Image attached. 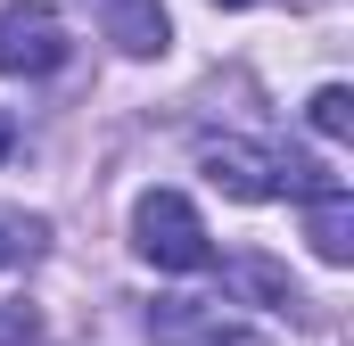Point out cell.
I'll return each mask as SVG.
<instances>
[{"instance_id":"6da1fadb","label":"cell","mask_w":354,"mask_h":346,"mask_svg":"<svg viewBox=\"0 0 354 346\" xmlns=\"http://www.w3.org/2000/svg\"><path fill=\"white\" fill-rule=\"evenodd\" d=\"M198 165L214 190H231V198H280V190H313V181H330L322 165H305V157H272L256 140H239V132H206L198 140Z\"/></svg>"},{"instance_id":"30bf717a","label":"cell","mask_w":354,"mask_h":346,"mask_svg":"<svg viewBox=\"0 0 354 346\" xmlns=\"http://www.w3.org/2000/svg\"><path fill=\"white\" fill-rule=\"evenodd\" d=\"M0 346H33V313H25V305L0 313Z\"/></svg>"},{"instance_id":"8992f818","label":"cell","mask_w":354,"mask_h":346,"mask_svg":"<svg viewBox=\"0 0 354 346\" xmlns=\"http://www.w3.org/2000/svg\"><path fill=\"white\" fill-rule=\"evenodd\" d=\"M107 42H115L124 58H157V50L174 42L165 0H107Z\"/></svg>"},{"instance_id":"7c38bea8","label":"cell","mask_w":354,"mask_h":346,"mask_svg":"<svg viewBox=\"0 0 354 346\" xmlns=\"http://www.w3.org/2000/svg\"><path fill=\"white\" fill-rule=\"evenodd\" d=\"M223 8H256V0H223Z\"/></svg>"},{"instance_id":"5b68a950","label":"cell","mask_w":354,"mask_h":346,"mask_svg":"<svg viewBox=\"0 0 354 346\" xmlns=\"http://www.w3.org/2000/svg\"><path fill=\"white\" fill-rule=\"evenodd\" d=\"M305 239L322 264H354V198L338 181H313L305 190Z\"/></svg>"},{"instance_id":"277c9868","label":"cell","mask_w":354,"mask_h":346,"mask_svg":"<svg viewBox=\"0 0 354 346\" xmlns=\"http://www.w3.org/2000/svg\"><path fill=\"white\" fill-rule=\"evenodd\" d=\"M149 330H157V346H272L264 330H248L239 313L198 305V297H165V305H149Z\"/></svg>"},{"instance_id":"9c48e42d","label":"cell","mask_w":354,"mask_h":346,"mask_svg":"<svg viewBox=\"0 0 354 346\" xmlns=\"http://www.w3.org/2000/svg\"><path fill=\"white\" fill-rule=\"evenodd\" d=\"M33 248H41V223H8L0 215V264H25Z\"/></svg>"},{"instance_id":"8fae6325","label":"cell","mask_w":354,"mask_h":346,"mask_svg":"<svg viewBox=\"0 0 354 346\" xmlns=\"http://www.w3.org/2000/svg\"><path fill=\"white\" fill-rule=\"evenodd\" d=\"M8 140H17V124H8V116H0V157H8Z\"/></svg>"},{"instance_id":"3957f363","label":"cell","mask_w":354,"mask_h":346,"mask_svg":"<svg viewBox=\"0 0 354 346\" xmlns=\"http://www.w3.org/2000/svg\"><path fill=\"white\" fill-rule=\"evenodd\" d=\"M66 58V17L50 0H8L0 8V75H50Z\"/></svg>"},{"instance_id":"7a4b0ae2","label":"cell","mask_w":354,"mask_h":346,"mask_svg":"<svg viewBox=\"0 0 354 346\" xmlns=\"http://www.w3.org/2000/svg\"><path fill=\"white\" fill-rule=\"evenodd\" d=\"M132 239H140V256L157 264V272H206L214 264V239H206V223H198V206L181 190H140Z\"/></svg>"},{"instance_id":"ba28073f","label":"cell","mask_w":354,"mask_h":346,"mask_svg":"<svg viewBox=\"0 0 354 346\" xmlns=\"http://www.w3.org/2000/svg\"><path fill=\"white\" fill-rule=\"evenodd\" d=\"M305 116H313V132H322V140H346V132H354V91H346V83H322Z\"/></svg>"},{"instance_id":"52a82bcc","label":"cell","mask_w":354,"mask_h":346,"mask_svg":"<svg viewBox=\"0 0 354 346\" xmlns=\"http://www.w3.org/2000/svg\"><path fill=\"white\" fill-rule=\"evenodd\" d=\"M231 280H239L248 297H264V305H280V313H288V305H305V297H297V280H288V272H280L272 256H239V264H231Z\"/></svg>"}]
</instances>
